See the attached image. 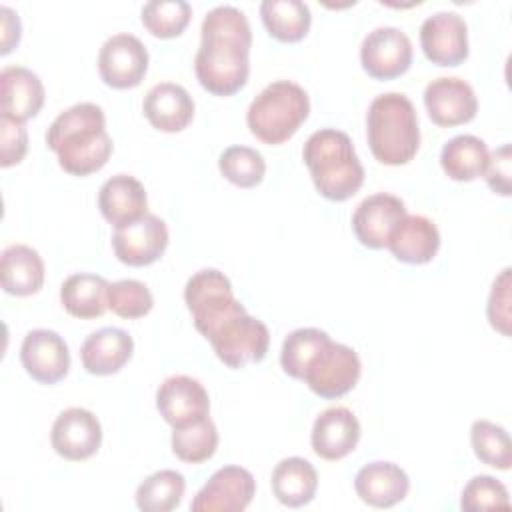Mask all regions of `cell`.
I'll use <instances>...</instances> for the list:
<instances>
[{"label": "cell", "mask_w": 512, "mask_h": 512, "mask_svg": "<svg viewBox=\"0 0 512 512\" xmlns=\"http://www.w3.org/2000/svg\"><path fill=\"white\" fill-rule=\"evenodd\" d=\"M200 36L194 56L198 82L216 96L236 94L250 74L252 30L246 14L236 6H216L204 16Z\"/></svg>", "instance_id": "obj_1"}, {"label": "cell", "mask_w": 512, "mask_h": 512, "mask_svg": "<svg viewBox=\"0 0 512 512\" xmlns=\"http://www.w3.org/2000/svg\"><path fill=\"white\" fill-rule=\"evenodd\" d=\"M46 144L58 164L72 176L98 172L112 154L104 110L94 102H80L60 112L46 132Z\"/></svg>", "instance_id": "obj_2"}, {"label": "cell", "mask_w": 512, "mask_h": 512, "mask_svg": "<svg viewBox=\"0 0 512 512\" xmlns=\"http://www.w3.org/2000/svg\"><path fill=\"white\" fill-rule=\"evenodd\" d=\"M316 190L334 202L348 200L364 184V166L350 136L336 128H322L308 136L302 148Z\"/></svg>", "instance_id": "obj_3"}, {"label": "cell", "mask_w": 512, "mask_h": 512, "mask_svg": "<svg viewBox=\"0 0 512 512\" xmlns=\"http://www.w3.org/2000/svg\"><path fill=\"white\" fill-rule=\"evenodd\" d=\"M366 136L378 162L408 164L420 148L418 114L410 98L402 92L378 94L368 106Z\"/></svg>", "instance_id": "obj_4"}, {"label": "cell", "mask_w": 512, "mask_h": 512, "mask_svg": "<svg viewBox=\"0 0 512 512\" xmlns=\"http://www.w3.org/2000/svg\"><path fill=\"white\" fill-rule=\"evenodd\" d=\"M308 114V92L296 82L276 80L250 102L246 124L260 142L276 146L292 138Z\"/></svg>", "instance_id": "obj_5"}, {"label": "cell", "mask_w": 512, "mask_h": 512, "mask_svg": "<svg viewBox=\"0 0 512 512\" xmlns=\"http://www.w3.org/2000/svg\"><path fill=\"white\" fill-rule=\"evenodd\" d=\"M206 340L212 344L218 360L228 368H244L264 360L270 346V332L262 320L250 316L242 306L210 330Z\"/></svg>", "instance_id": "obj_6"}, {"label": "cell", "mask_w": 512, "mask_h": 512, "mask_svg": "<svg viewBox=\"0 0 512 512\" xmlns=\"http://www.w3.org/2000/svg\"><path fill=\"white\" fill-rule=\"evenodd\" d=\"M184 302L192 314L196 330L206 338L224 318L242 308L232 292L228 276L216 268L192 274L184 286Z\"/></svg>", "instance_id": "obj_7"}, {"label": "cell", "mask_w": 512, "mask_h": 512, "mask_svg": "<svg viewBox=\"0 0 512 512\" xmlns=\"http://www.w3.org/2000/svg\"><path fill=\"white\" fill-rule=\"evenodd\" d=\"M362 372L360 358L354 348L334 342L332 338L308 362L302 380L320 398H340L348 394Z\"/></svg>", "instance_id": "obj_8"}, {"label": "cell", "mask_w": 512, "mask_h": 512, "mask_svg": "<svg viewBox=\"0 0 512 512\" xmlns=\"http://www.w3.org/2000/svg\"><path fill=\"white\" fill-rule=\"evenodd\" d=\"M360 62L366 74L376 80L398 78L412 64V42L396 26H378L364 36Z\"/></svg>", "instance_id": "obj_9"}, {"label": "cell", "mask_w": 512, "mask_h": 512, "mask_svg": "<svg viewBox=\"0 0 512 512\" xmlns=\"http://www.w3.org/2000/svg\"><path fill=\"white\" fill-rule=\"evenodd\" d=\"M148 70V50L128 32L110 36L98 54V72L104 84L126 90L138 86Z\"/></svg>", "instance_id": "obj_10"}, {"label": "cell", "mask_w": 512, "mask_h": 512, "mask_svg": "<svg viewBox=\"0 0 512 512\" xmlns=\"http://www.w3.org/2000/svg\"><path fill=\"white\" fill-rule=\"evenodd\" d=\"M256 494L254 476L242 466H222L194 496L192 512H242Z\"/></svg>", "instance_id": "obj_11"}, {"label": "cell", "mask_w": 512, "mask_h": 512, "mask_svg": "<svg viewBox=\"0 0 512 512\" xmlns=\"http://www.w3.org/2000/svg\"><path fill=\"white\" fill-rule=\"evenodd\" d=\"M424 56L438 66H458L468 58V26L458 12L440 10L420 26Z\"/></svg>", "instance_id": "obj_12"}, {"label": "cell", "mask_w": 512, "mask_h": 512, "mask_svg": "<svg viewBox=\"0 0 512 512\" xmlns=\"http://www.w3.org/2000/svg\"><path fill=\"white\" fill-rule=\"evenodd\" d=\"M168 246L166 222L146 212L142 218L118 226L112 236V248L116 258L128 266H148L156 262Z\"/></svg>", "instance_id": "obj_13"}, {"label": "cell", "mask_w": 512, "mask_h": 512, "mask_svg": "<svg viewBox=\"0 0 512 512\" xmlns=\"http://www.w3.org/2000/svg\"><path fill=\"white\" fill-rule=\"evenodd\" d=\"M50 442L54 452L66 460H88L102 444L100 420L86 408H66L52 424Z\"/></svg>", "instance_id": "obj_14"}, {"label": "cell", "mask_w": 512, "mask_h": 512, "mask_svg": "<svg viewBox=\"0 0 512 512\" xmlns=\"http://www.w3.org/2000/svg\"><path fill=\"white\" fill-rule=\"evenodd\" d=\"M20 362L40 384H56L70 370V352L64 338L46 328L30 330L20 346Z\"/></svg>", "instance_id": "obj_15"}, {"label": "cell", "mask_w": 512, "mask_h": 512, "mask_svg": "<svg viewBox=\"0 0 512 512\" xmlns=\"http://www.w3.org/2000/svg\"><path fill=\"white\" fill-rule=\"evenodd\" d=\"M156 408L172 428H182L208 416L210 398L200 380L178 374L158 386Z\"/></svg>", "instance_id": "obj_16"}, {"label": "cell", "mask_w": 512, "mask_h": 512, "mask_svg": "<svg viewBox=\"0 0 512 512\" xmlns=\"http://www.w3.org/2000/svg\"><path fill=\"white\" fill-rule=\"evenodd\" d=\"M424 106L430 120L450 128L470 122L478 112V98L472 86L458 76H440L426 84Z\"/></svg>", "instance_id": "obj_17"}, {"label": "cell", "mask_w": 512, "mask_h": 512, "mask_svg": "<svg viewBox=\"0 0 512 512\" xmlns=\"http://www.w3.org/2000/svg\"><path fill=\"white\" fill-rule=\"evenodd\" d=\"M406 216L404 202L386 192L372 194L364 198L352 216V230L360 244L380 250L386 248L394 228L402 222Z\"/></svg>", "instance_id": "obj_18"}, {"label": "cell", "mask_w": 512, "mask_h": 512, "mask_svg": "<svg viewBox=\"0 0 512 512\" xmlns=\"http://www.w3.org/2000/svg\"><path fill=\"white\" fill-rule=\"evenodd\" d=\"M360 440V422L352 410L332 406L314 420L310 442L312 450L324 460H340L348 456Z\"/></svg>", "instance_id": "obj_19"}, {"label": "cell", "mask_w": 512, "mask_h": 512, "mask_svg": "<svg viewBox=\"0 0 512 512\" xmlns=\"http://www.w3.org/2000/svg\"><path fill=\"white\" fill-rule=\"evenodd\" d=\"M2 116L14 122L34 118L44 106V84L36 72L24 66H6L0 72Z\"/></svg>", "instance_id": "obj_20"}, {"label": "cell", "mask_w": 512, "mask_h": 512, "mask_svg": "<svg viewBox=\"0 0 512 512\" xmlns=\"http://www.w3.org/2000/svg\"><path fill=\"white\" fill-rule=\"evenodd\" d=\"M354 490L368 506L392 508L408 496L410 478L398 464L378 460L358 470Z\"/></svg>", "instance_id": "obj_21"}, {"label": "cell", "mask_w": 512, "mask_h": 512, "mask_svg": "<svg viewBox=\"0 0 512 512\" xmlns=\"http://www.w3.org/2000/svg\"><path fill=\"white\" fill-rule=\"evenodd\" d=\"M142 110L156 130L180 132L194 118V100L184 86L160 82L146 92Z\"/></svg>", "instance_id": "obj_22"}, {"label": "cell", "mask_w": 512, "mask_h": 512, "mask_svg": "<svg viewBox=\"0 0 512 512\" xmlns=\"http://www.w3.org/2000/svg\"><path fill=\"white\" fill-rule=\"evenodd\" d=\"M132 352V336L122 328L106 326L92 332L84 340L80 348V358L86 372L94 376H108L122 370L124 364L132 358Z\"/></svg>", "instance_id": "obj_23"}, {"label": "cell", "mask_w": 512, "mask_h": 512, "mask_svg": "<svg viewBox=\"0 0 512 512\" xmlns=\"http://www.w3.org/2000/svg\"><path fill=\"white\" fill-rule=\"evenodd\" d=\"M386 248L400 262L426 264L440 248V232L430 218L422 214H406L394 228Z\"/></svg>", "instance_id": "obj_24"}, {"label": "cell", "mask_w": 512, "mask_h": 512, "mask_svg": "<svg viewBox=\"0 0 512 512\" xmlns=\"http://www.w3.org/2000/svg\"><path fill=\"white\" fill-rule=\"evenodd\" d=\"M98 208L102 216L118 228L146 214L148 196L140 180L130 174H116L100 186Z\"/></svg>", "instance_id": "obj_25"}, {"label": "cell", "mask_w": 512, "mask_h": 512, "mask_svg": "<svg viewBox=\"0 0 512 512\" xmlns=\"http://www.w3.org/2000/svg\"><path fill=\"white\" fill-rule=\"evenodd\" d=\"M0 280L4 292L12 296L36 294L44 284V262L26 244H12L0 256Z\"/></svg>", "instance_id": "obj_26"}, {"label": "cell", "mask_w": 512, "mask_h": 512, "mask_svg": "<svg viewBox=\"0 0 512 512\" xmlns=\"http://www.w3.org/2000/svg\"><path fill=\"white\" fill-rule=\"evenodd\" d=\"M272 492L288 508H300L312 502L318 488L316 468L300 456L280 460L272 470Z\"/></svg>", "instance_id": "obj_27"}, {"label": "cell", "mask_w": 512, "mask_h": 512, "mask_svg": "<svg viewBox=\"0 0 512 512\" xmlns=\"http://www.w3.org/2000/svg\"><path fill=\"white\" fill-rule=\"evenodd\" d=\"M108 288L110 284L106 278L90 272H78L62 282L60 302L74 318H100L108 308Z\"/></svg>", "instance_id": "obj_28"}, {"label": "cell", "mask_w": 512, "mask_h": 512, "mask_svg": "<svg viewBox=\"0 0 512 512\" xmlns=\"http://www.w3.org/2000/svg\"><path fill=\"white\" fill-rule=\"evenodd\" d=\"M488 162V146L474 134H458L450 138L440 152V166L448 178L470 182L482 176Z\"/></svg>", "instance_id": "obj_29"}, {"label": "cell", "mask_w": 512, "mask_h": 512, "mask_svg": "<svg viewBox=\"0 0 512 512\" xmlns=\"http://www.w3.org/2000/svg\"><path fill=\"white\" fill-rule=\"evenodd\" d=\"M260 16L268 34L280 42L302 40L312 24V14L302 0H264Z\"/></svg>", "instance_id": "obj_30"}, {"label": "cell", "mask_w": 512, "mask_h": 512, "mask_svg": "<svg viewBox=\"0 0 512 512\" xmlns=\"http://www.w3.org/2000/svg\"><path fill=\"white\" fill-rule=\"evenodd\" d=\"M186 480L176 470H158L136 488V506L144 512H170L184 496Z\"/></svg>", "instance_id": "obj_31"}, {"label": "cell", "mask_w": 512, "mask_h": 512, "mask_svg": "<svg viewBox=\"0 0 512 512\" xmlns=\"http://www.w3.org/2000/svg\"><path fill=\"white\" fill-rule=\"evenodd\" d=\"M218 448V430L210 416L182 426L174 428L172 432V452L188 464H200L214 456Z\"/></svg>", "instance_id": "obj_32"}, {"label": "cell", "mask_w": 512, "mask_h": 512, "mask_svg": "<svg viewBox=\"0 0 512 512\" xmlns=\"http://www.w3.org/2000/svg\"><path fill=\"white\" fill-rule=\"evenodd\" d=\"M470 442L480 462L498 470H508L512 466V442L502 426L490 420H474Z\"/></svg>", "instance_id": "obj_33"}, {"label": "cell", "mask_w": 512, "mask_h": 512, "mask_svg": "<svg viewBox=\"0 0 512 512\" xmlns=\"http://www.w3.org/2000/svg\"><path fill=\"white\" fill-rule=\"evenodd\" d=\"M328 340H330V336L324 330H320V328H298V330H292L284 338V342H282V350H280V366H282V370L288 376L302 380L308 362L314 358V354Z\"/></svg>", "instance_id": "obj_34"}, {"label": "cell", "mask_w": 512, "mask_h": 512, "mask_svg": "<svg viewBox=\"0 0 512 512\" xmlns=\"http://www.w3.org/2000/svg\"><path fill=\"white\" fill-rule=\"evenodd\" d=\"M192 16L186 0H152L142 6V24L156 38H174L184 32Z\"/></svg>", "instance_id": "obj_35"}, {"label": "cell", "mask_w": 512, "mask_h": 512, "mask_svg": "<svg viewBox=\"0 0 512 512\" xmlns=\"http://www.w3.org/2000/svg\"><path fill=\"white\" fill-rule=\"evenodd\" d=\"M218 168L238 188H254L266 174L262 154L250 146H228L218 158Z\"/></svg>", "instance_id": "obj_36"}, {"label": "cell", "mask_w": 512, "mask_h": 512, "mask_svg": "<svg viewBox=\"0 0 512 512\" xmlns=\"http://www.w3.org/2000/svg\"><path fill=\"white\" fill-rule=\"evenodd\" d=\"M152 306H154L152 292L140 280L124 278L110 284L108 288V308L120 318H128V320L142 318L152 310Z\"/></svg>", "instance_id": "obj_37"}, {"label": "cell", "mask_w": 512, "mask_h": 512, "mask_svg": "<svg viewBox=\"0 0 512 512\" xmlns=\"http://www.w3.org/2000/svg\"><path fill=\"white\" fill-rule=\"evenodd\" d=\"M460 508L466 512H478V510H498V508H510V498L506 486L496 480L494 476L480 474L474 476L462 490Z\"/></svg>", "instance_id": "obj_38"}, {"label": "cell", "mask_w": 512, "mask_h": 512, "mask_svg": "<svg viewBox=\"0 0 512 512\" xmlns=\"http://www.w3.org/2000/svg\"><path fill=\"white\" fill-rule=\"evenodd\" d=\"M28 150V132L22 122L0 116V166L8 168L24 160Z\"/></svg>", "instance_id": "obj_39"}, {"label": "cell", "mask_w": 512, "mask_h": 512, "mask_svg": "<svg viewBox=\"0 0 512 512\" xmlns=\"http://www.w3.org/2000/svg\"><path fill=\"white\" fill-rule=\"evenodd\" d=\"M488 320L494 330L510 334V268H504L494 280L488 298Z\"/></svg>", "instance_id": "obj_40"}, {"label": "cell", "mask_w": 512, "mask_h": 512, "mask_svg": "<svg viewBox=\"0 0 512 512\" xmlns=\"http://www.w3.org/2000/svg\"><path fill=\"white\" fill-rule=\"evenodd\" d=\"M510 164H512L510 144H504L494 152H488V162L482 176L496 194L510 196V172H512Z\"/></svg>", "instance_id": "obj_41"}, {"label": "cell", "mask_w": 512, "mask_h": 512, "mask_svg": "<svg viewBox=\"0 0 512 512\" xmlns=\"http://www.w3.org/2000/svg\"><path fill=\"white\" fill-rule=\"evenodd\" d=\"M0 26H2V38H0V54H8L12 48L18 46L20 36H22V24L18 14L8 8L0 6Z\"/></svg>", "instance_id": "obj_42"}]
</instances>
